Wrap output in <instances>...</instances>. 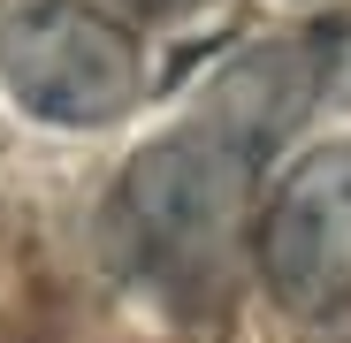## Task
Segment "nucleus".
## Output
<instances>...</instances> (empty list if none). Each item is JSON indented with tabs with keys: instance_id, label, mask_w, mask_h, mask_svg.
<instances>
[{
	"instance_id": "obj_5",
	"label": "nucleus",
	"mask_w": 351,
	"mask_h": 343,
	"mask_svg": "<svg viewBox=\"0 0 351 343\" xmlns=\"http://www.w3.org/2000/svg\"><path fill=\"white\" fill-rule=\"evenodd\" d=\"M321 53H328V92H336V99H351V16L321 23Z\"/></svg>"
},
{
	"instance_id": "obj_2",
	"label": "nucleus",
	"mask_w": 351,
	"mask_h": 343,
	"mask_svg": "<svg viewBox=\"0 0 351 343\" xmlns=\"http://www.w3.org/2000/svg\"><path fill=\"white\" fill-rule=\"evenodd\" d=\"M0 92L31 123L53 130H107L145 92V62L123 16L92 0H23L0 23Z\"/></svg>"
},
{
	"instance_id": "obj_3",
	"label": "nucleus",
	"mask_w": 351,
	"mask_h": 343,
	"mask_svg": "<svg viewBox=\"0 0 351 343\" xmlns=\"http://www.w3.org/2000/svg\"><path fill=\"white\" fill-rule=\"evenodd\" d=\"M252 267L298 320L351 305V145H313L282 168L252 221Z\"/></svg>"
},
{
	"instance_id": "obj_6",
	"label": "nucleus",
	"mask_w": 351,
	"mask_h": 343,
	"mask_svg": "<svg viewBox=\"0 0 351 343\" xmlns=\"http://www.w3.org/2000/svg\"><path fill=\"white\" fill-rule=\"evenodd\" d=\"M130 16H145V23H168V16H191V8H206V0H123Z\"/></svg>"
},
{
	"instance_id": "obj_1",
	"label": "nucleus",
	"mask_w": 351,
	"mask_h": 343,
	"mask_svg": "<svg viewBox=\"0 0 351 343\" xmlns=\"http://www.w3.org/2000/svg\"><path fill=\"white\" fill-rule=\"evenodd\" d=\"M252 191H260V160L191 114L184 130L138 145L130 168L114 176V191H107L114 259L176 298L214 290L237 267Z\"/></svg>"
},
{
	"instance_id": "obj_4",
	"label": "nucleus",
	"mask_w": 351,
	"mask_h": 343,
	"mask_svg": "<svg viewBox=\"0 0 351 343\" xmlns=\"http://www.w3.org/2000/svg\"><path fill=\"white\" fill-rule=\"evenodd\" d=\"M321 99H328L321 31H306V38H260V46L237 53V62L214 69V84L199 99V123L221 130L229 145H245L252 160H267Z\"/></svg>"
}]
</instances>
